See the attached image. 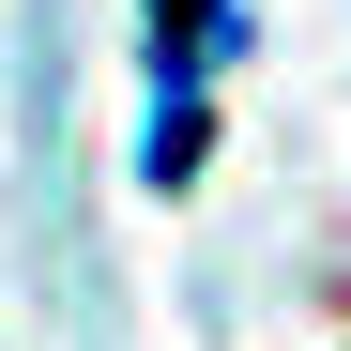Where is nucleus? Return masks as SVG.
I'll list each match as a JSON object with an SVG mask.
<instances>
[{
  "instance_id": "nucleus-1",
  "label": "nucleus",
  "mask_w": 351,
  "mask_h": 351,
  "mask_svg": "<svg viewBox=\"0 0 351 351\" xmlns=\"http://www.w3.org/2000/svg\"><path fill=\"white\" fill-rule=\"evenodd\" d=\"M138 46H153V138H138V184L184 199L199 153H214V62L245 46V0H138Z\"/></svg>"
}]
</instances>
